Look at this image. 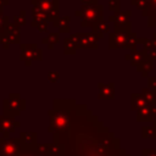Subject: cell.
I'll list each match as a JSON object with an SVG mask.
<instances>
[{"mask_svg": "<svg viewBox=\"0 0 156 156\" xmlns=\"http://www.w3.org/2000/svg\"><path fill=\"white\" fill-rule=\"evenodd\" d=\"M26 101L21 99L20 94H10L9 98L4 100V113L7 117L18 116L22 110H24Z\"/></svg>", "mask_w": 156, "mask_h": 156, "instance_id": "cell-1", "label": "cell"}, {"mask_svg": "<svg viewBox=\"0 0 156 156\" xmlns=\"http://www.w3.org/2000/svg\"><path fill=\"white\" fill-rule=\"evenodd\" d=\"M32 5L40 9L46 16V20H56L58 13V6L56 0H32Z\"/></svg>", "mask_w": 156, "mask_h": 156, "instance_id": "cell-2", "label": "cell"}, {"mask_svg": "<svg viewBox=\"0 0 156 156\" xmlns=\"http://www.w3.org/2000/svg\"><path fill=\"white\" fill-rule=\"evenodd\" d=\"M21 49V60L26 62L27 66H30L32 60H41V50L38 49L37 44H20Z\"/></svg>", "mask_w": 156, "mask_h": 156, "instance_id": "cell-3", "label": "cell"}, {"mask_svg": "<svg viewBox=\"0 0 156 156\" xmlns=\"http://www.w3.org/2000/svg\"><path fill=\"white\" fill-rule=\"evenodd\" d=\"M0 35H2L10 45L18 44L20 43V27L17 24H15L13 22H10L9 26L6 27L5 32L0 33Z\"/></svg>", "mask_w": 156, "mask_h": 156, "instance_id": "cell-4", "label": "cell"}, {"mask_svg": "<svg viewBox=\"0 0 156 156\" xmlns=\"http://www.w3.org/2000/svg\"><path fill=\"white\" fill-rule=\"evenodd\" d=\"M18 139L5 140L0 138V154L4 156H13L18 151Z\"/></svg>", "mask_w": 156, "mask_h": 156, "instance_id": "cell-5", "label": "cell"}, {"mask_svg": "<svg viewBox=\"0 0 156 156\" xmlns=\"http://www.w3.org/2000/svg\"><path fill=\"white\" fill-rule=\"evenodd\" d=\"M17 127H20V123L12 117L0 116V133H2L5 136H7V134L15 130V128Z\"/></svg>", "mask_w": 156, "mask_h": 156, "instance_id": "cell-6", "label": "cell"}, {"mask_svg": "<svg viewBox=\"0 0 156 156\" xmlns=\"http://www.w3.org/2000/svg\"><path fill=\"white\" fill-rule=\"evenodd\" d=\"M32 27L37 28L39 32H43V30H46V27H48V21L46 20H32Z\"/></svg>", "mask_w": 156, "mask_h": 156, "instance_id": "cell-7", "label": "cell"}, {"mask_svg": "<svg viewBox=\"0 0 156 156\" xmlns=\"http://www.w3.org/2000/svg\"><path fill=\"white\" fill-rule=\"evenodd\" d=\"M10 22H11L10 17L7 15H5L4 11H0V33L5 32V29H6V27L9 26Z\"/></svg>", "mask_w": 156, "mask_h": 156, "instance_id": "cell-8", "label": "cell"}, {"mask_svg": "<svg viewBox=\"0 0 156 156\" xmlns=\"http://www.w3.org/2000/svg\"><path fill=\"white\" fill-rule=\"evenodd\" d=\"M68 21H69L68 17H65V18H61V20L56 18V21L54 22V24H55V27H58L61 32H66L68 29V26H67L68 24Z\"/></svg>", "mask_w": 156, "mask_h": 156, "instance_id": "cell-9", "label": "cell"}, {"mask_svg": "<svg viewBox=\"0 0 156 156\" xmlns=\"http://www.w3.org/2000/svg\"><path fill=\"white\" fill-rule=\"evenodd\" d=\"M26 12L22 10V11H20V13L18 15H15L13 16V23L15 24H17L18 27H21V26H24L26 24Z\"/></svg>", "mask_w": 156, "mask_h": 156, "instance_id": "cell-10", "label": "cell"}, {"mask_svg": "<svg viewBox=\"0 0 156 156\" xmlns=\"http://www.w3.org/2000/svg\"><path fill=\"white\" fill-rule=\"evenodd\" d=\"M43 43H46L49 45V49H51L54 44L58 43V34L57 33H50L48 38L43 39Z\"/></svg>", "mask_w": 156, "mask_h": 156, "instance_id": "cell-11", "label": "cell"}, {"mask_svg": "<svg viewBox=\"0 0 156 156\" xmlns=\"http://www.w3.org/2000/svg\"><path fill=\"white\" fill-rule=\"evenodd\" d=\"M48 78H49V80H51V82H56L57 78H58V73H57V72H49V73H48Z\"/></svg>", "mask_w": 156, "mask_h": 156, "instance_id": "cell-12", "label": "cell"}, {"mask_svg": "<svg viewBox=\"0 0 156 156\" xmlns=\"http://www.w3.org/2000/svg\"><path fill=\"white\" fill-rule=\"evenodd\" d=\"M9 4H10L9 0H0V11H2L4 10V6L5 5H9Z\"/></svg>", "mask_w": 156, "mask_h": 156, "instance_id": "cell-13", "label": "cell"}]
</instances>
